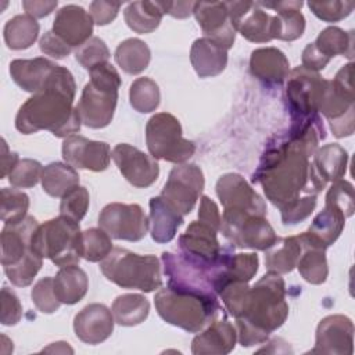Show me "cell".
Here are the masks:
<instances>
[{
    "label": "cell",
    "instance_id": "1",
    "mask_svg": "<svg viewBox=\"0 0 355 355\" xmlns=\"http://www.w3.org/2000/svg\"><path fill=\"white\" fill-rule=\"evenodd\" d=\"M326 129L320 116L291 122L287 133L275 136L266 146L252 180L280 211L304 196L319 194L311 178L309 157L318 150Z\"/></svg>",
    "mask_w": 355,
    "mask_h": 355
},
{
    "label": "cell",
    "instance_id": "2",
    "mask_svg": "<svg viewBox=\"0 0 355 355\" xmlns=\"http://www.w3.org/2000/svg\"><path fill=\"white\" fill-rule=\"evenodd\" d=\"M76 85L69 69L57 65L44 87L29 97L18 110L15 128L24 135L50 130L57 137L79 132L82 119L73 107Z\"/></svg>",
    "mask_w": 355,
    "mask_h": 355
},
{
    "label": "cell",
    "instance_id": "3",
    "mask_svg": "<svg viewBox=\"0 0 355 355\" xmlns=\"http://www.w3.org/2000/svg\"><path fill=\"white\" fill-rule=\"evenodd\" d=\"M288 316L286 284L279 273L268 272L250 287L243 311L236 318L237 340L243 347L262 344Z\"/></svg>",
    "mask_w": 355,
    "mask_h": 355
},
{
    "label": "cell",
    "instance_id": "4",
    "mask_svg": "<svg viewBox=\"0 0 355 355\" xmlns=\"http://www.w3.org/2000/svg\"><path fill=\"white\" fill-rule=\"evenodd\" d=\"M89 75L90 80L85 85L76 108L83 125L101 129L108 126L114 118L121 76L110 62L93 67Z\"/></svg>",
    "mask_w": 355,
    "mask_h": 355
},
{
    "label": "cell",
    "instance_id": "5",
    "mask_svg": "<svg viewBox=\"0 0 355 355\" xmlns=\"http://www.w3.org/2000/svg\"><path fill=\"white\" fill-rule=\"evenodd\" d=\"M107 280L122 288H137L151 293L161 288V263L155 255H139L126 248L115 247L100 262Z\"/></svg>",
    "mask_w": 355,
    "mask_h": 355
},
{
    "label": "cell",
    "instance_id": "6",
    "mask_svg": "<svg viewBox=\"0 0 355 355\" xmlns=\"http://www.w3.org/2000/svg\"><path fill=\"white\" fill-rule=\"evenodd\" d=\"M158 315L169 324L190 333L205 329L220 309L218 300H209L196 294L180 293L169 288H159L154 297Z\"/></svg>",
    "mask_w": 355,
    "mask_h": 355
},
{
    "label": "cell",
    "instance_id": "7",
    "mask_svg": "<svg viewBox=\"0 0 355 355\" xmlns=\"http://www.w3.org/2000/svg\"><path fill=\"white\" fill-rule=\"evenodd\" d=\"M32 248L55 266L78 265L82 258V232L79 222L57 216L39 225L32 236Z\"/></svg>",
    "mask_w": 355,
    "mask_h": 355
},
{
    "label": "cell",
    "instance_id": "8",
    "mask_svg": "<svg viewBox=\"0 0 355 355\" xmlns=\"http://www.w3.org/2000/svg\"><path fill=\"white\" fill-rule=\"evenodd\" d=\"M354 64L348 62L336 73L333 80H326L318 111L329 121L336 137L351 136L355 128L354 107Z\"/></svg>",
    "mask_w": 355,
    "mask_h": 355
},
{
    "label": "cell",
    "instance_id": "9",
    "mask_svg": "<svg viewBox=\"0 0 355 355\" xmlns=\"http://www.w3.org/2000/svg\"><path fill=\"white\" fill-rule=\"evenodd\" d=\"M146 143L153 158L173 164H184L196 153L194 141L183 137L179 119L169 112H158L148 119Z\"/></svg>",
    "mask_w": 355,
    "mask_h": 355
},
{
    "label": "cell",
    "instance_id": "10",
    "mask_svg": "<svg viewBox=\"0 0 355 355\" xmlns=\"http://www.w3.org/2000/svg\"><path fill=\"white\" fill-rule=\"evenodd\" d=\"M220 232L233 247L239 248L266 251L277 240L266 216L248 212L223 211Z\"/></svg>",
    "mask_w": 355,
    "mask_h": 355
},
{
    "label": "cell",
    "instance_id": "11",
    "mask_svg": "<svg viewBox=\"0 0 355 355\" xmlns=\"http://www.w3.org/2000/svg\"><path fill=\"white\" fill-rule=\"evenodd\" d=\"M327 79L304 67L294 68L287 76L286 98L291 122L309 121L319 116V101Z\"/></svg>",
    "mask_w": 355,
    "mask_h": 355
},
{
    "label": "cell",
    "instance_id": "12",
    "mask_svg": "<svg viewBox=\"0 0 355 355\" xmlns=\"http://www.w3.org/2000/svg\"><path fill=\"white\" fill-rule=\"evenodd\" d=\"M162 262L169 288L209 300H218L212 282L214 270L190 261L182 252L175 254L164 251Z\"/></svg>",
    "mask_w": 355,
    "mask_h": 355
},
{
    "label": "cell",
    "instance_id": "13",
    "mask_svg": "<svg viewBox=\"0 0 355 355\" xmlns=\"http://www.w3.org/2000/svg\"><path fill=\"white\" fill-rule=\"evenodd\" d=\"M98 226L112 239L139 241L147 234L150 222L140 205L111 202L101 209Z\"/></svg>",
    "mask_w": 355,
    "mask_h": 355
},
{
    "label": "cell",
    "instance_id": "14",
    "mask_svg": "<svg viewBox=\"0 0 355 355\" xmlns=\"http://www.w3.org/2000/svg\"><path fill=\"white\" fill-rule=\"evenodd\" d=\"M205 186L204 173L196 164H180L172 168L161 196L182 215L194 208Z\"/></svg>",
    "mask_w": 355,
    "mask_h": 355
},
{
    "label": "cell",
    "instance_id": "15",
    "mask_svg": "<svg viewBox=\"0 0 355 355\" xmlns=\"http://www.w3.org/2000/svg\"><path fill=\"white\" fill-rule=\"evenodd\" d=\"M216 233V230L200 220L191 222L186 232L179 236L180 252L190 261L215 270L223 251Z\"/></svg>",
    "mask_w": 355,
    "mask_h": 355
},
{
    "label": "cell",
    "instance_id": "16",
    "mask_svg": "<svg viewBox=\"0 0 355 355\" xmlns=\"http://www.w3.org/2000/svg\"><path fill=\"white\" fill-rule=\"evenodd\" d=\"M216 196L223 211L248 212L266 216V204L262 197L239 173H225L216 182Z\"/></svg>",
    "mask_w": 355,
    "mask_h": 355
},
{
    "label": "cell",
    "instance_id": "17",
    "mask_svg": "<svg viewBox=\"0 0 355 355\" xmlns=\"http://www.w3.org/2000/svg\"><path fill=\"white\" fill-rule=\"evenodd\" d=\"M111 155L119 172L135 187H148L159 176L157 159L128 143L116 144Z\"/></svg>",
    "mask_w": 355,
    "mask_h": 355
},
{
    "label": "cell",
    "instance_id": "18",
    "mask_svg": "<svg viewBox=\"0 0 355 355\" xmlns=\"http://www.w3.org/2000/svg\"><path fill=\"white\" fill-rule=\"evenodd\" d=\"M236 32L254 43H266L272 37V15L254 1H226Z\"/></svg>",
    "mask_w": 355,
    "mask_h": 355
},
{
    "label": "cell",
    "instance_id": "19",
    "mask_svg": "<svg viewBox=\"0 0 355 355\" xmlns=\"http://www.w3.org/2000/svg\"><path fill=\"white\" fill-rule=\"evenodd\" d=\"M111 157V148L107 143L89 140L80 135H71L62 143V158L75 169L105 171Z\"/></svg>",
    "mask_w": 355,
    "mask_h": 355
},
{
    "label": "cell",
    "instance_id": "20",
    "mask_svg": "<svg viewBox=\"0 0 355 355\" xmlns=\"http://www.w3.org/2000/svg\"><path fill=\"white\" fill-rule=\"evenodd\" d=\"M352 349L354 323L348 316L330 315L319 322L312 354L351 355Z\"/></svg>",
    "mask_w": 355,
    "mask_h": 355
},
{
    "label": "cell",
    "instance_id": "21",
    "mask_svg": "<svg viewBox=\"0 0 355 355\" xmlns=\"http://www.w3.org/2000/svg\"><path fill=\"white\" fill-rule=\"evenodd\" d=\"M193 14L205 37L212 39L229 50L236 39V29L232 25L226 1H196Z\"/></svg>",
    "mask_w": 355,
    "mask_h": 355
},
{
    "label": "cell",
    "instance_id": "22",
    "mask_svg": "<svg viewBox=\"0 0 355 355\" xmlns=\"http://www.w3.org/2000/svg\"><path fill=\"white\" fill-rule=\"evenodd\" d=\"M114 315L104 304H89L73 318L76 337L90 345L105 341L114 331Z\"/></svg>",
    "mask_w": 355,
    "mask_h": 355
},
{
    "label": "cell",
    "instance_id": "23",
    "mask_svg": "<svg viewBox=\"0 0 355 355\" xmlns=\"http://www.w3.org/2000/svg\"><path fill=\"white\" fill-rule=\"evenodd\" d=\"M93 25L94 22L90 14L83 7L67 4L57 11L53 32L68 46L78 49L92 37Z\"/></svg>",
    "mask_w": 355,
    "mask_h": 355
},
{
    "label": "cell",
    "instance_id": "24",
    "mask_svg": "<svg viewBox=\"0 0 355 355\" xmlns=\"http://www.w3.org/2000/svg\"><path fill=\"white\" fill-rule=\"evenodd\" d=\"M39 226L33 216H26L24 220L6 225L1 230V265L3 268L14 266L33 254L32 236Z\"/></svg>",
    "mask_w": 355,
    "mask_h": 355
},
{
    "label": "cell",
    "instance_id": "25",
    "mask_svg": "<svg viewBox=\"0 0 355 355\" xmlns=\"http://www.w3.org/2000/svg\"><path fill=\"white\" fill-rule=\"evenodd\" d=\"M311 162V178L320 193L329 182L343 179L347 172L348 153L337 143L324 144L315 151Z\"/></svg>",
    "mask_w": 355,
    "mask_h": 355
},
{
    "label": "cell",
    "instance_id": "26",
    "mask_svg": "<svg viewBox=\"0 0 355 355\" xmlns=\"http://www.w3.org/2000/svg\"><path fill=\"white\" fill-rule=\"evenodd\" d=\"M345 215L334 205L324 204V208L313 218L306 232L298 234L304 243L322 248L331 245L341 234L345 225Z\"/></svg>",
    "mask_w": 355,
    "mask_h": 355
},
{
    "label": "cell",
    "instance_id": "27",
    "mask_svg": "<svg viewBox=\"0 0 355 355\" xmlns=\"http://www.w3.org/2000/svg\"><path fill=\"white\" fill-rule=\"evenodd\" d=\"M237 341V330L225 318L212 320L205 329L191 341V352L196 355L204 354H229L233 351Z\"/></svg>",
    "mask_w": 355,
    "mask_h": 355
},
{
    "label": "cell",
    "instance_id": "28",
    "mask_svg": "<svg viewBox=\"0 0 355 355\" xmlns=\"http://www.w3.org/2000/svg\"><path fill=\"white\" fill-rule=\"evenodd\" d=\"M259 7L275 10L277 14L272 17V37L280 40H295L302 36L305 31V18L300 11L302 1H258Z\"/></svg>",
    "mask_w": 355,
    "mask_h": 355
},
{
    "label": "cell",
    "instance_id": "29",
    "mask_svg": "<svg viewBox=\"0 0 355 355\" xmlns=\"http://www.w3.org/2000/svg\"><path fill=\"white\" fill-rule=\"evenodd\" d=\"M251 73L265 85H280L290 73V62L276 47H261L251 53Z\"/></svg>",
    "mask_w": 355,
    "mask_h": 355
},
{
    "label": "cell",
    "instance_id": "30",
    "mask_svg": "<svg viewBox=\"0 0 355 355\" xmlns=\"http://www.w3.org/2000/svg\"><path fill=\"white\" fill-rule=\"evenodd\" d=\"M57 64L44 57L32 60H14L10 64V75L12 80L25 92L37 93L50 78Z\"/></svg>",
    "mask_w": 355,
    "mask_h": 355
},
{
    "label": "cell",
    "instance_id": "31",
    "mask_svg": "<svg viewBox=\"0 0 355 355\" xmlns=\"http://www.w3.org/2000/svg\"><path fill=\"white\" fill-rule=\"evenodd\" d=\"M190 61L200 78H212L226 68L227 50L209 37H200L191 44Z\"/></svg>",
    "mask_w": 355,
    "mask_h": 355
},
{
    "label": "cell",
    "instance_id": "32",
    "mask_svg": "<svg viewBox=\"0 0 355 355\" xmlns=\"http://www.w3.org/2000/svg\"><path fill=\"white\" fill-rule=\"evenodd\" d=\"M150 233L155 243L164 244L173 240L183 223V215L175 209L162 196L150 200Z\"/></svg>",
    "mask_w": 355,
    "mask_h": 355
},
{
    "label": "cell",
    "instance_id": "33",
    "mask_svg": "<svg viewBox=\"0 0 355 355\" xmlns=\"http://www.w3.org/2000/svg\"><path fill=\"white\" fill-rule=\"evenodd\" d=\"M302 245L298 236L277 237V240L266 250L265 265L268 272L279 275L288 273L297 268V262L301 257Z\"/></svg>",
    "mask_w": 355,
    "mask_h": 355
},
{
    "label": "cell",
    "instance_id": "34",
    "mask_svg": "<svg viewBox=\"0 0 355 355\" xmlns=\"http://www.w3.org/2000/svg\"><path fill=\"white\" fill-rule=\"evenodd\" d=\"M89 280L86 272L78 265L60 268L54 277V291L61 304L73 305L87 293Z\"/></svg>",
    "mask_w": 355,
    "mask_h": 355
},
{
    "label": "cell",
    "instance_id": "35",
    "mask_svg": "<svg viewBox=\"0 0 355 355\" xmlns=\"http://www.w3.org/2000/svg\"><path fill=\"white\" fill-rule=\"evenodd\" d=\"M165 1H133L123 11L126 25L136 33H150L159 26Z\"/></svg>",
    "mask_w": 355,
    "mask_h": 355
},
{
    "label": "cell",
    "instance_id": "36",
    "mask_svg": "<svg viewBox=\"0 0 355 355\" xmlns=\"http://www.w3.org/2000/svg\"><path fill=\"white\" fill-rule=\"evenodd\" d=\"M42 187L51 197H64L79 186V175L73 166L64 162H51L43 168Z\"/></svg>",
    "mask_w": 355,
    "mask_h": 355
},
{
    "label": "cell",
    "instance_id": "37",
    "mask_svg": "<svg viewBox=\"0 0 355 355\" xmlns=\"http://www.w3.org/2000/svg\"><path fill=\"white\" fill-rule=\"evenodd\" d=\"M151 51L147 43L130 37L121 42L115 50V61L129 75L141 73L150 64Z\"/></svg>",
    "mask_w": 355,
    "mask_h": 355
},
{
    "label": "cell",
    "instance_id": "38",
    "mask_svg": "<svg viewBox=\"0 0 355 355\" xmlns=\"http://www.w3.org/2000/svg\"><path fill=\"white\" fill-rule=\"evenodd\" d=\"M115 323L121 326H136L143 323L150 313V302L141 294H122L112 302Z\"/></svg>",
    "mask_w": 355,
    "mask_h": 355
},
{
    "label": "cell",
    "instance_id": "39",
    "mask_svg": "<svg viewBox=\"0 0 355 355\" xmlns=\"http://www.w3.org/2000/svg\"><path fill=\"white\" fill-rule=\"evenodd\" d=\"M39 29L40 26L33 17L15 15L4 25V42L11 50H25L36 42Z\"/></svg>",
    "mask_w": 355,
    "mask_h": 355
},
{
    "label": "cell",
    "instance_id": "40",
    "mask_svg": "<svg viewBox=\"0 0 355 355\" xmlns=\"http://www.w3.org/2000/svg\"><path fill=\"white\" fill-rule=\"evenodd\" d=\"M300 241L302 245V252L297 262L300 275L311 284L324 283L329 275L326 250L313 244L304 243L301 239Z\"/></svg>",
    "mask_w": 355,
    "mask_h": 355
},
{
    "label": "cell",
    "instance_id": "41",
    "mask_svg": "<svg viewBox=\"0 0 355 355\" xmlns=\"http://www.w3.org/2000/svg\"><path fill=\"white\" fill-rule=\"evenodd\" d=\"M313 46L322 55H324L329 60L338 54L352 58L354 33L345 32L338 26H329L318 35L316 40L313 42Z\"/></svg>",
    "mask_w": 355,
    "mask_h": 355
},
{
    "label": "cell",
    "instance_id": "42",
    "mask_svg": "<svg viewBox=\"0 0 355 355\" xmlns=\"http://www.w3.org/2000/svg\"><path fill=\"white\" fill-rule=\"evenodd\" d=\"M130 105L141 114L153 112L158 108L161 93L158 85L150 78H137L132 82L129 90Z\"/></svg>",
    "mask_w": 355,
    "mask_h": 355
},
{
    "label": "cell",
    "instance_id": "43",
    "mask_svg": "<svg viewBox=\"0 0 355 355\" xmlns=\"http://www.w3.org/2000/svg\"><path fill=\"white\" fill-rule=\"evenodd\" d=\"M0 218L6 225L18 223L28 216L29 197L24 191L3 187L0 190Z\"/></svg>",
    "mask_w": 355,
    "mask_h": 355
},
{
    "label": "cell",
    "instance_id": "44",
    "mask_svg": "<svg viewBox=\"0 0 355 355\" xmlns=\"http://www.w3.org/2000/svg\"><path fill=\"white\" fill-rule=\"evenodd\" d=\"M112 241L101 227H90L82 232V258L89 262H101L111 251Z\"/></svg>",
    "mask_w": 355,
    "mask_h": 355
},
{
    "label": "cell",
    "instance_id": "45",
    "mask_svg": "<svg viewBox=\"0 0 355 355\" xmlns=\"http://www.w3.org/2000/svg\"><path fill=\"white\" fill-rule=\"evenodd\" d=\"M75 58L83 68L89 71L96 65L108 62L110 50L104 40L97 36H92L87 42L75 50Z\"/></svg>",
    "mask_w": 355,
    "mask_h": 355
},
{
    "label": "cell",
    "instance_id": "46",
    "mask_svg": "<svg viewBox=\"0 0 355 355\" xmlns=\"http://www.w3.org/2000/svg\"><path fill=\"white\" fill-rule=\"evenodd\" d=\"M43 265V258L33 252L14 266L3 268L8 280L18 287L29 286Z\"/></svg>",
    "mask_w": 355,
    "mask_h": 355
},
{
    "label": "cell",
    "instance_id": "47",
    "mask_svg": "<svg viewBox=\"0 0 355 355\" xmlns=\"http://www.w3.org/2000/svg\"><path fill=\"white\" fill-rule=\"evenodd\" d=\"M89 202L90 196L87 189L83 186H76L62 197L60 204V215L80 222L87 212Z\"/></svg>",
    "mask_w": 355,
    "mask_h": 355
},
{
    "label": "cell",
    "instance_id": "48",
    "mask_svg": "<svg viewBox=\"0 0 355 355\" xmlns=\"http://www.w3.org/2000/svg\"><path fill=\"white\" fill-rule=\"evenodd\" d=\"M43 166L39 161L24 158L17 162L12 171L8 175V180L11 186L18 189H28L37 184L42 178Z\"/></svg>",
    "mask_w": 355,
    "mask_h": 355
},
{
    "label": "cell",
    "instance_id": "49",
    "mask_svg": "<svg viewBox=\"0 0 355 355\" xmlns=\"http://www.w3.org/2000/svg\"><path fill=\"white\" fill-rule=\"evenodd\" d=\"M31 298L37 311L42 313H53L61 306V301L54 291V277L40 279L31 291Z\"/></svg>",
    "mask_w": 355,
    "mask_h": 355
},
{
    "label": "cell",
    "instance_id": "50",
    "mask_svg": "<svg viewBox=\"0 0 355 355\" xmlns=\"http://www.w3.org/2000/svg\"><path fill=\"white\" fill-rule=\"evenodd\" d=\"M309 10L322 21L324 22H338L344 18H347L354 7V1H308Z\"/></svg>",
    "mask_w": 355,
    "mask_h": 355
},
{
    "label": "cell",
    "instance_id": "51",
    "mask_svg": "<svg viewBox=\"0 0 355 355\" xmlns=\"http://www.w3.org/2000/svg\"><path fill=\"white\" fill-rule=\"evenodd\" d=\"M324 204H330L343 211L345 218L354 214V187L349 182L338 179L327 190Z\"/></svg>",
    "mask_w": 355,
    "mask_h": 355
},
{
    "label": "cell",
    "instance_id": "52",
    "mask_svg": "<svg viewBox=\"0 0 355 355\" xmlns=\"http://www.w3.org/2000/svg\"><path fill=\"white\" fill-rule=\"evenodd\" d=\"M316 194H308L288 205L287 208L282 209V222L284 225H295L305 220L316 207Z\"/></svg>",
    "mask_w": 355,
    "mask_h": 355
},
{
    "label": "cell",
    "instance_id": "53",
    "mask_svg": "<svg viewBox=\"0 0 355 355\" xmlns=\"http://www.w3.org/2000/svg\"><path fill=\"white\" fill-rule=\"evenodd\" d=\"M22 318V305L17 294L7 286L1 288V315L0 322L4 326H14Z\"/></svg>",
    "mask_w": 355,
    "mask_h": 355
},
{
    "label": "cell",
    "instance_id": "54",
    "mask_svg": "<svg viewBox=\"0 0 355 355\" xmlns=\"http://www.w3.org/2000/svg\"><path fill=\"white\" fill-rule=\"evenodd\" d=\"M40 50L57 60H61L72 53V47L68 46L61 37H58L53 31H47L39 40Z\"/></svg>",
    "mask_w": 355,
    "mask_h": 355
},
{
    "label": "cell",
    "instance_id": "55",
    "mask_svg": "<svg viewBox=\"0 0 355 355\" xmlns=\"http://www.w3.org/2000/svg\"><path fill=\"white\" fill-rule=\"evenodd\" d=\"M119 8H121V3L97 0V1L90 3L89 14L94 24L103 26V25L112 22L116 18Z\"/></svg>",
    "mask_w": 355,
    "mask_h": 355
},
{
    "label": "cell",
    "instance_id": "56",
    "mask_svg": "<svg viewBox=\"0 0 355 355\" xmlns=\"http://www.w3.org/2000/svg\"><path fill=\"white\" fill-rule=\"evenodd\" d=\"M198 220L211 226L214 230H220L222 216L218 205L208 196L200 197V208H198Z\"/></svg>",
    "mask_w": 355,
    "mask_h": 355
},
{
    "label": "cell",
    "instance_id": "57",
    "mask_svg": "<svg viewBox=\"0 0 355 355\" xmlns=\"http://www.w3.org/2000/svg\"><path fill=\"white\" fill-rule=\"evenodd\" d=\"M301 61H302V65L304 68L309 69V71H313V72H318V71H322L323 68H326V65L329 64V58H326L324 55H322L316 47L313 46V43H309L305 46V49L302 50V54H301Z\"/></svg>",
    "mask_w": 355,
    "mask_h": 355
},
{
    "label": "cell",
    "instance_id": "58",
    "mask_svg": "<svg viewBox=\"0 0 355 355\" xmlns=\"http://www.w3.org/2000/svg\"><path fill=\"white\" fill-rule=\"evenodd\" d=\"M57 1H46V0H25L22 1V7L25 8L26 14L33 18H43L47 17L54 8L57 7Z\"/></svg>",
    "mask_w": 355,
    "mask_h": 355
},
{
    "label": "cell",
    "instance_id": "59",
    "mask_svg": "<svg viewBox=\"0 0 355 355\" xmlns=\"http://www.w3.org/2000/svg\"><path fill=\"white\" fill-rule=\"evenodd\" d=\"M196 1H165V14L173 18H187L193 14Z\"/></svg>",
    "mask_w": 355,
    "mask_h": 355
},
{
    "label": "cell",
    "instance_id": "60",
    "mask_svg": "<svg viewBox=\"0 0 355 355\" xmlns=\"http://www.w3.org/2000/svg\"><path fill=\"white\" fill-rule=\"evenodd\" d=\"M1 172H0V178H6L10 175V172L12 171V168L17 165V162L19 161V157L17 153H11L8 150V146L6 143V140H1Z\"/></svg>",
    "mask_w": 355,
    "mask_h": 355
},
{
    "label": "cell",
    "instance_id": "61",
    "mask_svg": "<svg viewBox=\"0 0 355 355\" xmlns=\"http://www.w3.org/2000/svg\"><path fill=\"white\" fill-rule=\"evenodd\" d=\"M43 352H61V354H73V349L68 345V343L60 341V343H53L47 348H43Z\"/></svg>",
    "mask_w": 355,
    "mask_h": 355
}]
</instances>
